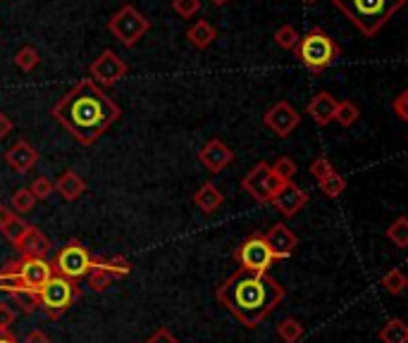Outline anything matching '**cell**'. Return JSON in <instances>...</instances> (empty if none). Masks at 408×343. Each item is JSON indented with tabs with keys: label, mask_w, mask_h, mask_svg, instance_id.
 I'll list each match as a JSON object with an SVG mask.
<instances>
[{
	"label": "cell",
	"mask_w": 408,
	"mask_h": 343,
	"mask_svg": "<svg viewBox=\"0 0 408 343\" xmlns=\"http://www.w3.org/2000/svg\"><path fill=\"white\" fill-rule=\"evenodd\" d=\"M53 120L84 145H91L120 120V105L91 79H81L50 110Z\"/></svg>",
	"instance_id": "6da1fadb"
},
{
	"label": "cell",
	"mask_w": 408,
	"mask_h": 343,
	"mask_svg": "<svg viewBox=\"0 0 408 343\" xmlns=\"http://www.w3.org/2000/svg\"><path fill=\"white\" fill-rule=\"evenodd\" d=\"M217 301L242 327L256 329L284 301V286L267 272L237 269L217 286Z\"/></svg>",
	"instance_id": "7a4b0ae2"
},
{
	"label": "cell",
	"mask_w": 408,
	"mask_h": 343,
	"mask_svg": "<svg viewBox=\"0 0 408 343\" xmlns=\"http://www.w3.org/2000/svg\"><path fill=\"white\" fill-rule=\"evenodd\" d=\"M53 277V267L46 257H24L8 262L0 269V291L10 294L17 303H22V310L31 314L36 310V294L46 281Z\"/></svg>",
	"instance_id": "3957f363"
},
{
	"label": "cell",
	"mask_w": 408,
	"mask_h": 343,
	"mask_svg": "<svg viewBox=\"0 0 408 343\" xmlns=\"http://www.w3.org/2000/svg\"><path fill=\"white\" fill-rule=\"evenodd\" d=\"M337 10L363 36H375L406 5V0H332Z\"/></svg>",
	"instance_id": "277c9868"
},
{
	"label": "cell",
	"mask_w": 408,
	"mask_h": 343,
	"mask_svg": "<svg viewBox=\"0 0 408 343\" xmlns=\"http://www.w3.org/2000/svg\"><path fill=\"white\" fill-rule=\"evenodd\" d=\"M294 53H296V58L301 60V65L308 67L313 74H320V72H325L332 63H337L342 50H339L337 43L329 38V33L325 29L315 26V29H311L306 36H301Z\"/></svg>",
	"instance_id": "5b68a950"
},
{
	"label": "cell",
	"mask_w": 408,
	"mask_h": 343,
	"mask_svg": "<svg viewBox=\"0 0 408 343\" xmlns=\"http://www.w3.org/2000/svg\"><path fill=\"white\" fill-rule=\"evenodd\" d=\"M79 296H81V289L77 286V281L53 274V277L38 289L36 308H41L50 319H58L60 314H65L67 310H70L72 303H74Z\"/></svg>",
	"instance_id": "8992f818"
},
{
	"label": "cell",
	"mask_w": 408,
	"mask_h": 343,
	"mask_svg": "<svg viewBox=\"0 0 408 343\" xmlns=\"http://www.w3.org/2000/svg\"><path fill=\"white\" fill-rule=\"evenodd\" d=\"M110 33L127 48H134L150 29V22L134 5H122L108 22Z\"/></svg>",
	"instance_id": "52a82bcc"
},
{
	"label": "cell",
	"mask_w": 408,
	"mask_h": 343,
	"mask_svg": "<svg viewBox=\"0 0 408 343\" xmlns=\"http://www.w3.org/2000/svg\"><path fill=\"white\" fill-rule=\"evenodd\" d=\"M50 267H53V274H58V277L77 281V279L88 277V272L93 269V257H91V253L84 248L81 241L74 239V241H70L65 248L58 250V255L50 262Z\"/></svg>",
	"instance_id": "ba28073f"
},
{
	"label": "cell",
	"mask_w": 408,
	"mask_h": 343,
	"mask_svg": "<svg viewBox=\"0 0 408 343\" xmlns=\"http://www.w3.org/2000/svg\"><path fill=\"white\" fill-rule=\"evenodd\" d=\"M234 257L239 262V269H249V272H267L275 265V257H272L270 248H267L262 234L246 236L244 244L234 253Z\"/></svg>",
	"instance_id": "9c48e42d"
},
{
	"label": "cell",
	"mask_w": 408,
	"mask_h": 343,
	"mask_svg": "<svg viewBox=\"0 0 408 343\" xmlns=\"http://www.w3.org/2000/svg\"><path fill=\"white\" fill-rule=\"evenodd\" d=\"M282 184L284 182L272 172V167L267 165V162H258V165L244 177L242 186L246 193H249L251 198L258 200V203H270L272 196L282 189Z\"/></svg>",
	"instance_id": "30bf717a"
},
{
	"label": "cell",
	"mask_w": 408,
	"mask_h": 343,
	"mask_svg": "<svg viewBox=\"0 0 408 343\" xmlns=\"http://www.w3.org/2000/svg\"><path fill=\"white\" fill-rule=\"evenodd\" d=\"M127 72H130V67H127V63L115 53V50H103V53L91 63V67H88V74H91L88 79L100 88H110V86H115L122 77H127Z\"/></svg>",
	"instance_id": "8fae6325"
},
{
	"label": "cell",
	"mask_w": 408,
	"mask_h": 343,
	"mask_svg": "<svg viewBox=\"0 0 408 343\" xmlns=\"http://www.w3.org/2000/svg\"><path fill=\"white\" fill-rule=\"evenodd\" d=\"M132 272V262L125 260V257H110V260H93V269L88 272V286L91 291H105L115 279H122Z\"/></svg>",
	"instance_id": "7c38bea8"
},
{
	"label": "cell",
	"mask_w": 408,
	"mask_h": 343,
	"mask_svg": "<svg viewBox=\"0 0 408 343\" xmlns=\"http://www.w3.org/2000/svg\"><path fill=\"white\" fill-rule=\"evenodd\" d=\"M262 122H265V127L270 129V131H275L279 138H287L289 134L301 125V115L296 112V108H292V105L287 103V100H279V103H275L265 112Z\"/></svg>",
	"instance_id": "4fadbf2b"
},
{
	"label": "cell",
	"mask_w": 408,
	"mask_h": 343,
	"mask_svg": "<svg viewBox=\"0 0 408 343\" xmlns=\"http://www.w3.org/2000/svg\"><path fill=\"white\" fill-rule=\"evenodd\" d=\"M262 239H265L267 248H270L275 260H287V257H292L296 253V246H299V236L282 222L272 224V227L262 234Z\"/></svg>",
	"instance_id": "5bb4252c"
},
{
	"label": "cell",
	"mask_w": 408,
	"mask_h": 343,
	"mask_svg": "<svg viewBox=\"0 0 408 343\" xmlns=\"http://www.w3.org/2000/svg\"><path fill=\"white\" fill-rule=\"evenodd\" d=\"M270 203L275 205V210L282 217H294L304 210L306 203H308V193H306L304 189L296 186L294 182H287V184H282V189H279L275 196H272Z\"/></svg>",
	"instance_id": "9a60e30c"
},
{
	"label": "cell",
	"mask_w": 408,
	"mask_h": 343,
	"mask_svg": "<svg viewBox=\"0 0 408 343\" xmlns=\"http://www.w3.org/2000/svg\"><path fill=\"white\" fill-rule=\"evenodd\" d=\"M198 160H201V165H203L208 172L217 174V172L225 170L229 162L234 160V153L227 148L225 143H222L220 138H210L208 143H205L203 148H201Z\"/></svg>",
	"instance_id": "2e32d148"
},
{
	"label": "cell",
	"mask_w": 408,
	"mask_h": 343,
	"mask_svg": "<svg viewBox=\"0 0 408 343\" xmlns=\"http://www.w3.org/2000/svg\"><path fill=\"white\" fill-rule=\"evenodd\" d=\"M15 248L19 250V255H24V257H48V253H50L53 246H50V239L41 232V229L29 224L24 236L17 241Z\"/></svg>",
	"instance_id": "e0dca14e"
},
{
	"label": "cell",
	"mask_w": 408,
	"mask_h": 343,
	"mask_svg": "<svg viewBox=\"0 0 408 343\" xmlns=\"http://www.w3.org/2000/svg\"><path fill=\"white\" fill-rule=\"evenodd\" d=\"M337 103L339 100L334 98L332 93L327 91H320L315 93L313 98L308 100V105H306V112L313 117V122H315L317 127H327L329 122L334 120V112H337Z\"/></svg>",
	"instance_id": "ac0fdd59"
},
{
	"label": "cell",
	"mask_w": 408,
	"mask_h": 343,
	"mask_svg": "<svg viewBox=\"0 0 408 343\" xmlns=\"http://www.w3.org/2000/svg\"><path fill=\"white\" fill-rule=\"evenodd\" d=\"M5 162H8L17 174H26L38 162V150L33 148L31 143H26V141H17L13 148L5 153Z\"/></svg>",
	"instance_id": "d6986e66"
},
{
	"label": "cell",
	"mask_w": 408,
	"mask_h": 343,
	"mask_svg": "<svg viewBox=\"0 0 408 343\" xmlns=\"http://www.w3.org/2000/svg\"><path fill=\"white\" fill-rule=\"evenodd\" d=\"M53 189L60 193V198L67 200V203H72V200L81 198V196L86 193V182H84L74 170H65L53 182Z\"/></svg>",
	"instance_id": "ffe728a7"
},
{
	"label": "cell",
	"mask_w": 408,
	"mask_h": 343,
	"mask_svg": "<svg viewBox=\"0 0 408 343\" xmlns=\"http://www.w3.org/2000/svg\"><path fill=\"white\" fill-rule=\"evenodd\" d=\"M222 203H225V196H222V191L212 182H205L203 186L194 193V205H196L203 215H212L215 210H220Z\"/></svg>",
	"instance_id": "44dd1931"
},
{
	"label": "cell",
	"mask_w": 408,
	"mask_h": 343,
	"mask_svg": "<svg viewBox=\"0 0 408 343\" xmlns=\"http://www.w3.org/2000/svg\"><path fill=\"white\" fill-rule=\"evenodd\" d=\"M187 38H189V43H191L194 48L205 50L217 38V31L208 19H198L196 24L187 31Z\"/></svg>",
	"instance_id": "7402d4cb"
},
{
	"label": "cell",
	"mask_w": 408,
	"mask_h": 343,
	"mask_svg": "<svg viewBox=\"0 0 408 343\" xmlns=\"http://www.w3.org/2000/svg\"><path fill=\"white\" fill-rule=\"evenodd\" d=\"M379 341L382 343H408V327L404 319L392 317L379 329Z\"/></svg>",
	"instance_id": "603a6c76"
},
{
	"label": "cell",
	"mask_w": 408,
	"mask_h": 343,
	"mask_svg": "<svg viewBox=\"0 0 408 343\" xmlns=\"http://www.w3.org/2000/svg\"><path fill=\"white\" fill-rule=\"evenodd\" d=\"M304 334H306V327L294 317H287L277 324V336L284 343H299L301 339H304Z\"/></svg>",
	"instance_id": "cb8c5ba5"
},
{
	"label": "cell",
	"mask_w": 408,
	"mask_h": 343,
	"mask_svg": "<svg viewBox=\"0 0 408 343\" xmlns=\"http://www.w3.org/2000/svg\"><path fill=\"white\" fill-rule=\"evenodd\" d=\"M406 286H408V279L399 267L389 269V272L382 277V289L387 291L389 296H401L406 291Z\"/></svg>",
	"instance_id": "d4e9b609"
},
{
	"label": "cell",
	"mask_w": 408,
	"mask_h": 343,
	"mask_svg": "<svg viewBox=\"0 0 408 343\" xmlns=\"http://www.w3.org/2000/svg\"><path fill=\"white\" fill-rule=\"evenodd\" d=\"M359 117H361V112L359 108H356L351 100H339L337 103V112H334V122H339L342 127H351V125H356L359 122Z\"/></svg>",
	"instance_id": "484cf974"
},
{
	"label": "cell",
	"mask_w": 408,
	"mask_h": 343,
	"mask_svg": "<svg viewBox=\"0 0 408 343\" xmlns=\"http://www.w3.org/2000/svg\"><path fill=\"white\" fill-rule=\"evenodd\" d=\"M38 63H41V55H38V50L33 48V46H24V48L17 50V55H15V65L19 67L22 72H31V70H36Z\"/></svg>",
	"instance_id": "4316f807"
},
{
	"label": "cell",
	"mask_w": 408,
	"mask_h": 343,
	"mask_svg": "<svg viewBox=\"0 0 408 343\" xmlns=\"http://www.w3.org/2000/svg\"><path fill=\"white\" fill-rule=\"evenodd\" d=\"M33 205H36V198H33L31 191L26 186L17 189L13 193V212L15 215H26V212L33 210Z\"/></svg>",
	"instance_id": "83f0119b"
},
{
	"label": "cell",
	"mask_w": 408,
	"mask_h": 343,
	"mask_svg": "<svg viewBox=\"0 0 408 343\" xmlns=\"http://www.w3.org/2000/svg\"><path fill=\"white\" fill-rule=\"evenodd\" d=\"M317 186H320L322 193L327 196V198H339V196L346 191V179L342 174H329L327 179H322V182H317Z\"/></svg>",
	"instance_id": "f1b7e54d"
},
{
	"label": "cell",
	"mask_w": 408,
	"mask_h": 343,
	"mask_svg": "<svg viewBox=\"0 0 408 343\" xmlns=\"http://www.w3.org/2000/svg\"><path fill=\"white\" fill-rule=\"evenodd\" d=\"M387 239L392 241L396 248H406L408 246V217H399L394 224H389Z\"/></svg>",
	"instance_id": "f546056e"
},
{
	"label": "cell",
	"mask_w": 408,
	"mask_h": 343,
	"mask_svg": "<svg viewBox=\"0 0 408 343\" xmlns=\"http://www.w3.org/2000/svg\"><path fill=\"white\" fill-rule=\"evenodd\" d=\"M299 41H301V33L296 31V26L292 24H284L275 31V43L284 50H294L299 46Z\"/></svg>",
	"instance_id": "4dcf8cb0"
},
{
	"label": "cell",
	"mask_w": 408,
	"mask_h": 343,
	"mask_svg": "<svg viewBox=\"0 0 408 343\" xmlns=\"http://www.w3.org/2000/svg\"><path fill=\"white\" fill-rule=\"evenodd\" d=\"M26 227H29V224H26L24 219H22L19 215H15L13 219H10L8 224H5L3 229H0V234H3L5 239H8V241H10V244H13V246H17V241H19L22 236H24Z\"/></svg>",
	"instance_id": "1f68e13d"
},
{
	"label": "cell",
	"mask_w": 408,
	"mask_h": 343,
	"mask_svg": "<svg viewBox=\"0 0 408 343\" xmlns=\"http://www.w3.org/2000/svg\"><path fill=\"white\" fill-rule=\"evenodd\" d=\"M270 167H272V172H275L284 184H287V182H294L296 170H299V167H296V162L292 160V157H287V155L279 157L275 165H270Z\"/></svg>",
	"instance_id": "d6a6232c"
},
{
	"label": "cell",
	"mask_w": 408,
	"mask_h": 343,
	"mask_svg": "<svg viewBox=\"0 0 408 343\" xmlns=\"http://www.w3.org/2000/svg\"><path fill=\"white\" fill-rule=\"evenodd\" d=\"M311 177L313 179H317V182H322V179H327L329 174H334V165L327 160L325 155H320V157H315V160L311 162Z\"/></svg>",
	"instance_id": "836d02e7"
},
{
	"label": "cell",
	"mask_w": 408,
	"mask_h": 343,
	"mask_svg": "<svg viewBox=\"0 0 408 343\" xmlns=\"http://www.w3.org/2000/svg\"><path fill=\"white\" fill-rule=\"evenodd\" d=\"M29 191H31V196H33L36 200H46L55 189H53V182H50L48 177H36V179L31 182Z\"/></svg>",
	"instance_id": "e575fe53"
},
{
	"label": "cell",
	"mask_w": 408,
	"mask_h": 343,
	"mask_svg": "<svg viewBox=\"0 0 408 343\" xmlns=\"http://www.w3.org/2000/svg\"><path fill=\"white\" fill-rule=\"evenodd\" d=\"M172 10L180 17H184V19H189V17L198 15L201 0H172Z\"/></svg>",
	"instance_id": "d590c367"
},
{
	"label": "cell",
	"mask_w": 408,
	"mask_h": 343,
	"mask_svg": "<svg viewBox=\"0 0 408 343\" xmlns=\"http://www.w3.org/2000/svg\"><path fill=\"white\" fill-rule=\"evenodd\" d=\"M392 110L399 115L401 122H408V93H399L396 98L392 100Z\"/></svg>",
	"instance_id": "8d00e7d4"
},
{
	"label": "cell",
	"mask_w": 408,
	"mask_h": 343,
	"mask_svg": "<svg viewBox=\"0 0 408 343\" xmlns=\"http://www.w3.org/2000/svg\"><path fill=\"white\" fill-rule=\"evenodd\" d=\"M146 343H180L177 341V336L172 334L170 329H165V327H160V329H155L153 334L148 336Z\"/></svg>",
	"instance_id": "74e56055"
},
{
	"label": "cell",
	"mask_w": 408,
	"mask_h": 343,
	"mask_svg": "<svg viewBox=\"0 0 408 343\" xmlns=\"http://www.w3.org/2000/svg\"><path fill=\"white\" fill-rule=\"evenodd\" d=\"M15 319H17V312L8 303H0V329H10L15 324Z\"/></svg>",
	"instance_id": "f35d334b"
},
{
	"label": "cell",
	"mask_w": 408,
	"mask_h": 343,
	"mask_svg": "<svg viewBox=\"0 0 408 343\" xmlns=\"http://www.w3.org/2000/svg\"><path fill=\"white\" fill-rule=\"evenodd\" d=\"M24 343H50V339L46 334H43L41 329H31L29 334H26V341Z\"/></svg>",
	"instance_id": "ab89813d"
},
{
	"label": "cell",
	"mask_w": 408,
	"mask_h": 343,
	"mask_svg": "<svg viewBox=\"0 0 408 343\" xmlns=\"http://www.w3.org/2000/svg\"><path fill=\"white\" fill-rule=\"evenodd\" d=\"M10 131H13V120L5 112H0V138H5Z\"/></svg>",
	"instance_id": "60d3db41"
},
{
	"label": "cell",
	"mask_w": 408,
	"mask_h": 343,
	"mask_svg": "<svg viewBox=\"0 0 408 343\" xmlns=\"http://www.w3.org/2000/svg\"><path fill=\"white\" fill-rule=\"evenodd\" d=\"M13 217H15V212L10 210L8 205H0V229H3L5 224H8V222H10V219H13Z\"/></svg>",
	"instance_id": "b9f144b4"
},
{
	"label": "cell",
	"mask_w": 408,
	"mask_h": 343,
	"mask_svg": "<svg viewBox=\"0 0 408 343\" xmlns=\"http://www.w3.org/2000/svg\"><path fill=\"white\" fill-rule=\"evenodd\" d=\"M0 343H19L17 336L10 329H0Z\"/></svg>",
	"instance_id": "7bdbcfd3"
},
{
	"label": "cell",
	"mask_w": 408,
	"mask_h": 343,
	"mask_svg": "<svg viewBox=\"0 0 408 343\" xmlns=\"http://www.w3.org/2000/svg\"><path fill=\"white\" fill-rule=\"evenodd\" d=\"M212 5H225V3H229V0H210Z\"/></svg>",
	"instance_id": "ee69618b"
},
{
	"label": "cell",
	"mask_w": 408,
	"mask_h": 343,
	"mask_svg": "<svg viewBox=\"0 0 408 343\" xmlns=\"http://www.w3.org/2000/svg\"><path fill=\"white\" fill-rule=\"evenodd\" d=\"M304 3H317V0H304Z\"/></svg>",
	"instance_id": "f6af8a7d"
}]
</instances>
